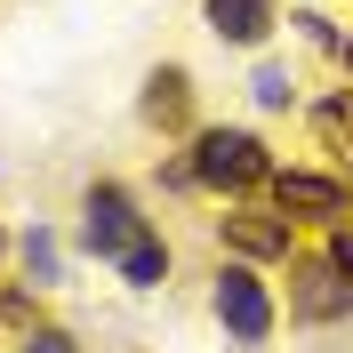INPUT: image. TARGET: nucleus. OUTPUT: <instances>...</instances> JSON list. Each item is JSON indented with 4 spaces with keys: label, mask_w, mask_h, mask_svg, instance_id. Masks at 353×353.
Listing matches in <instances>:
<instances>
[{
    "label": "nucleus",
    "mask_w": 353,
    "mask_h": 353,
    "mask_svg": "<svg viewBox=\"0 0 353 353\" xmlns=\"http://www.w3.org/2000/svg\"><path fill=\"white\" fill-rule=\"evenodd\" d=\"M193 185H217V193L273 185V153H265L249 129H201L193 137Z\"/></svg>",
    "instance_id": "f257e3e1"
},
{
    "label": "nucleus",
    "mask_w": 353,
    "mask_h": 353,
    "mask_svg": "<svg viewBox=\"0 0 353 353\" xmlns=\"http://www.w3.org/2000/svg\"><path fill=\"white\" fill-rule=\"evenodd\" d=\"M145 241V217H137V201L121 193V185H88V201H81V249L88 257H129V249Z\"/></svg>",
    "instance_id": "f03ea898"
},
{
    "label": "nucleus",
    "mask_w": 353,
    "mask_h": 353,
    "mask_svg": "<svg viewBox=\"0 0 353 353\" xmlns=\"http://www.w3.org/2000/svg\"><path fill=\"white\" fill-rule=\"evenodd\" d=\"M209 305H217V321H225L233 345H265V337H273V297H265V281L249 265H225L217 289H209Z\"/></svg>",
    "instance_id": "7ed1b4c3"
},
{
    "label": "nucleus",
    "mask_w": 353,
    "mask_h": 353,
    "mask_svg": "<svg viewBox=\"0 0 353 353\" xmlns=\"http://www.w3.org/2000/svg\"><path fill=\"white\" fill-rule=\"evenodd\" d=\"M289 313H297V321H345V313H353V281L337 273L330 257L297 265V289H289Z\"/></svg>",
    "instance_id": "20e7f679"
},
{
    "label": "nucleus",
    "mask_w": 353,
    "mask_h": 353,
    "mask_svg": "<svg viewBox=\"0 0 353 353\" xmlns=\"http://www.w3.org/2000/svg\"><path fill=\"white\" fill-rule=\"evenodd\" d=\"M273 201H281V217H345V185L313 169H273Z\"/></svg>",
    "instance_id": "39448f33"
},
{
    "label": "nucleus",
    "mask_w": 353,
    "mask_h": 353,
    "mask_svg": "<svg viewBox=\"0 0 353 353\" xmlns=\"http://www.w3.org/2000/svg\"><path fill=\"white\" fill-rule=\"evenodd\" d=\"M209 32H217V41L257 48L265 32H273V0H209Z\"/></svg>",
    "instance_id": "423d86ee"
},
{
    "label": "nucleus",
    "mask_w": 353,
    "mask_h": 353,
    "mask_svg": "<svg viewBox=\"0 0 353 353\" xmlns=\"http://www.w3.org/2000/svg\"><path fill=\"white\" fill-rule=\"evenodd\" d=\"M225 241L241 249V257H289V217H257V209H241V217H225Z\"/></svg>",
    "instance_id": "0eeeda50"
},
{
    "label": "nucleus",
    "mask_w": 353,
    "mask_h": 353,
    "mask_svg": "<svg viewBox=\"0 0 353 353\" xmlns=\"http://www.w3.org/2000/svg\"><path fill=\"white\" fill-rule=\"evenodd\" d=\"M145 121H153V129H185V72L176 65H161L153 81H145Z\"/></svg>",
    "instance_id": "6e6552de"
},
{
    "label": "nucleus",
    "mask_w": 353,
    "mask_h": 353,
    "mask_svg": "<svg viewBox=\"0 0 353 353\" xmlns=\"http://www.w3.org/2000/svg\"><path fill=\"white\" fill-rule=\"evenodd\" d=\"M121 281H137V289H161V281H169V249H161L153 233H145V241H137L129 257H121Z\"/></svg>",
    "instance_id": "1a4fd4ad"
},
{
    "label": "nucleus",
    "mask_w": 353,
    "mask_h": 353,
    "mask_svg": "<svg viewBox=\"0 0 353 353\" xmlns=\"http://www.w3.org/2000/svg\"><path fill=\"white\" fill-rule=\"evenodd\" d=\"M313 129L330 137V145H353V97H321L313 105Z\"/></svg>",
    "instance_id": "9d476101"
},
{
    "label": "nucleus",
    "mask_w": 353,
    "mask_h": 353,
    "mask_svg": "<svg viewBox=\"0 0 353 353\" xmlns=\"http://www.w3.org/2000/svg\"><path fill=\"white\" fill-rule=\"evenodd\" d=\"M24 265H32V273H41V281H57V241H48L41 225H32V233H24Z\"/></svg>",
    "instance_id": "9b49d317"
},
{
    "label": "nucleus",
    "mask_w": 353,
    "mask_h": 353,
    "mask_svg": "<svg viewBox=\"0 0 353 353\" xmlns=\"http://www.w3.org/2000/svg\"><path fill=\"white\" fill-rule=\"evenodd\" d=\"M257 105H273V112L289 105V72H281V65H265V72H257Z\"/></svg>",
    "instance_id": "f8f14e48"
},
{
    "label": "nucleus",
    "mask_w": 353,
    "mask_h": 353,
    "mask_svg": "<svg viewBox=\"0 0 353 353\" xmlns=\"http://www.w3.org/2000/svg\"><path fill=\"white\" fill-rule=\"evenodd\" d=\"M330 265L353 281V225H337V233H330Z\"/></svg>",
    "instance_id": "ddd939ff"
},
{
    "label": "nucleus",
    "mask_w": 353,
    "mask_h": 353,
    "mask_svg": "<svg viewBox=\"0 0 353 353\" xmlns=\"http://www.w3.org/2000/svg\"><path fill=\"white\" fill-rule=\"evenodd\" d=\"M24 353H72V337H57V330H41V337H24Z\"/></svg>",
    "instance_id": "4468645a"
},
{
    "label": "nucleus",
    "mask_w": 353,
    "mask_h": 353,
    "mask_svg": "<svg viewBox=\"0 0 353 353\" xmlns=\"http://www.w3.org/2000/svg\"><path fill=\"white\" fill-rule=\"evenodd\" d=\"M345 65H353V41H345Z\"/></svg>",
    "instance_id": "2eb2a0df"
}]
</instances>
